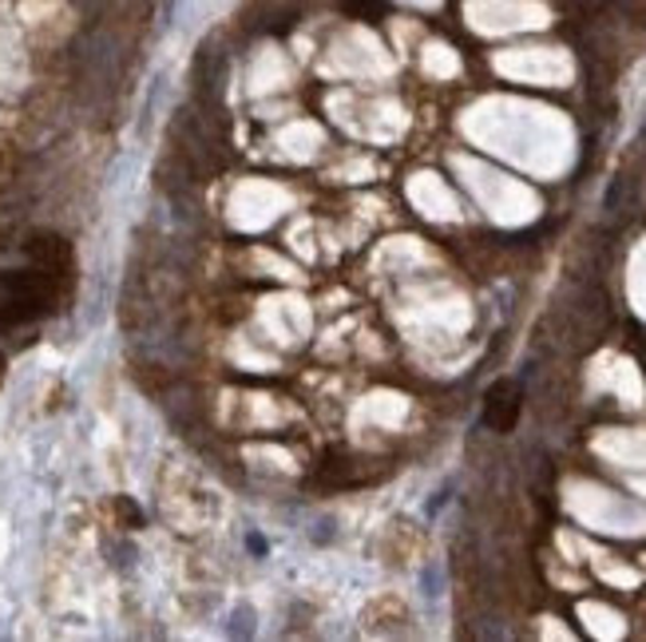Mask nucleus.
Instances as JSON below:
<instances>
[{
    "instance_id": "2",
    "label": "nucleus",
    "mask_w": 646,
    "mask_h": 642,
    "mask_svg": "<svg viewBox=\"0 0 646 642\" xmlns=\"http://www.w3.org/2000/svg\"><path fill=\"white\" fill-rule=\"evenodd\" d=\"M519 409H524V401H519V385L516 381H500V385H492L484 397V425L496 428V433H508V428L519 421Z\"/></svg>"
},
{
    "instance_id": "1",
    "label": "nucleus",
    "mask_w": 646,
    "mask_h": 642,
    "mask_svg": "<svg viewBox=\"0 0 646 642\" xmlns=\"http://www.w3.org/2000/svg\"><path fill=\"white\" fill-rule=\"evenodd\" d=\"M64 278H68V266L48 262H36L21 274H12L4 282V298H0V325H24V321H36L40 313H48Z\"/></svg>"
},
{
    "instance_id": "3",
    "label": "nucleus",
    "mask_w": 646,
    "mask_h": 642,
    "mask_svg": "<svg viewBox=\"0 0 646 642\" xmlns=\"http://www.w3.org/2000/svg\"><path fill=\"white\" fill-rule=\"evenodd\" d=\"M0 381H4V357H0Z\"/></svg>"
}]
</instances>
